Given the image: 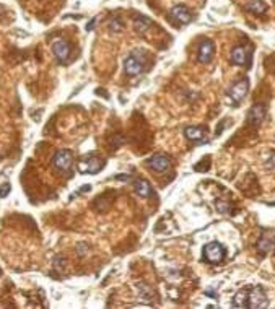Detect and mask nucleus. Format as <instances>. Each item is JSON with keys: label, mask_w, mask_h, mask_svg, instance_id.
<instances>
[{"label": "nucleus", "mask_w": 275, "mask_h": 309, "mask_svg": "<svg viewBox=\"0 0 275 309\" xmlns=\"http://www.w3.org/2000/svg\"><path fill=\"white\" fill-rule=\"evenodd\" d=\"M273 238H262V239H260V241H259V244H257V247H259V251H262V252H270L272 249H273Z\"/></svg>", "instance_id": "obj_18"}, {"label": "nucleus", "mask_w": 275, "mask_h": 309, "mask_svg": "<svg viewBox=\"0 0 275 309\" xmlns=\"http://www.w3.org/2000/svg\"><path fill=\"white\" fill-rule=\"evenodd\" d=\"M150 26H152V22H150V18L147 17H143V15H139V17H135V30L139 31L140 34L145 33Z\"/></svg>", "instance_id": "obj_17"}, {"label": "nucleus", "mask_w": 275, "mask_h": 309, "mask_svg": "<svg viewBox=\"0 0 275 309\" xmlns=\"http://www.w3.org/2000/svg\"><path fill=\"white\" fill-rule=\"evenodd\" d=\"M101 166H103V163L98 160L96 156H88L85 158V160H81L78 163V169H80V173H88V174H96L98 171H101Z\"/></svg>", "instance_id": "obj_9"}, {"label": "nucleus", "mask_w": 275, "mask_h": 309, "mask_svg": "<svg viewBox=\"0 0 275 309\" xmlns=\"http://www.w3.org/2000/svg\"><path fill=\"white\" fill-rule=\"evenodd\" d=\"M10 184L9 182H4L2 185H0V197H7V195H9V192H10Z\"/></svg>", "instance_id": "obj_21"}, {"label": "nucleus", "mask_w": 275, "mask_h": 309, "mask_svg": "<svg viewBox=\"0 0 275 309\" xmlns=\"http://www.w3.org/2000/svg\"><path fill=\"white\" fill-rule=\"evenodd\" d=\"M247 90H249V80H247V78L238 80L236 83L230 88V90H228V96H230V99L235 102V106H238L239 102H241V101L246 98Z\"/></svg>", "instance_id": "obj_3"}, {"label": "nucleus", "mask_w": 275, "mask_h": 309, "mask_svg": "<svg viewBox=\"0 0 275 309\" xmlns=\"http://www.w3.org/2000/svg\"><path fill=\"white\" fill-rule=\"evenodd\" d=\"M137 290H139V294H140V298L142 299H145V301H150L152 299V290H150V286L145 285V283H139L137 285Z\"/></svg>", "instance_id": "obj_19"}, {"label": "nucleus", "mask_w": 275, "mask_h": 309, "mask_svg": "<svg viewBox=\"0 0 275 309\" xmlns=\"http://www.w3.org/2000/svg\"><path fill=\"white\" fill-rule=\"evenodd\" d=\"M214 52H215V46L210 39H204L201 43V47H199V56L197 60L201 64H209V62L214 59Z\"/></svg>", "instance_id": "obj_10"}, {"label": "nucleus", "mask_w": 275, "mask_h": 309, "mask_svg": "<svg viewBox=\"0 0 275 309\" xmlns=\"http://www.w3.org/2000/svg\"><path fill=\"white\" fill-rule=\"evenodd\" d=\"M225 256H226L225 247L220 243H217V241L209 243V244L204 246V259L207 260L209 264H220V262H223Z\"/></svg>", "instance_id": "obj_1"}, {"label": "nucleus", "mask_w": 275, "mask_h": 309, "mask_svg": "<svg viewBox=\"0 0 275 309\" xmlns=\"http://www.w3.org/2000/svg\"><path fill=\"white\" fill-rule=\"evenodd\" d=\"M134 189H135V194L139 197H142V198H148L150 195L153 194L152 185H150L148 181H145V179H137L134 182Z\"/></svg>", "instance_id": "obj_14"}, {"label": "nucleus", "mask_w": 275, "mask_h": 309, "mask_svg": "<svg viewBox=\"0 0 275 309\" xmlns=\"http://www.w3.org/2000/svg\"><path fill=\"white\" fill-rule=\"evenodd\" d=\"M186 139L191 142H204L205 140V129L199 126H192L184 130Z\"/></svg>", "instance_id": "obj_13"}, {"label": "nucleus", "mask_w": 275, "mask_h": 309, "mask_svg": "<svg viewBox=\"0 0 275 309\" xmlns=\"http://www.w3.org/2000/svg\"><path fill=\"white\" fill-rule=\"evenodd\" d=\"M264 118H265V108L262 105H256L249 109V113H247V124L256 127L264 121Z\"/></svg>", "instance_id": "obj_11"}, {"label": "nucleus", "mask_w": 275, "mask_h": 309, "mask_svg": "<svg viewBox=\"0 0 275 309\" xmlns=\"http://www.w3.org/2000/svg\"><path fill=\"white\" fill-rule=\"evenodd\" d=\"M233 306L235 307H247V288L239 290L235 298H233Z\"/></svg>", "instance_id": "obj_16"}, {"label": "nucleus", "mask_w": 275, "mask_h": 309, "mask_svg": "<svg viewBox=\"0 0 275 309\" xmlns=\"http://www.w3.org/2000/svg\"><path fill=\"white\" fill-rule=\"evenodd\" d=\"M169 18L174 25H188L191 23L192 15H191V10L186 5H176L171 9Z\"/></svg>", "instance_id": "obj_6"}, {"label": "nucleus", "mask_w": 275, "mask_h": 309, "mask_svg": "<svg viewBox=\"0 0 275 309\" xmlns=\"http://www.w3.org/2000/svg\"><path fill=\"white\" fill-rule=\"evenodd\" d=\"M124 70H126V73L130 75V77H135V75L143 72V60L137 57L135 54H130V56L124 60Z\"/></svg>", "instance_id": "obj_8"}, {"label": "nucleus", "mask_w": 275, "mask_h": 309, "mask_svg": "<svg viewBox=\"0 0 275 309\" xmlns=\"http://www.w3.org/2000/svg\"><path fill=\"white\" fill-rule=\"evenodd\" d=\"M52 52L54 56H56L59 64H65L70 57V44H68V41L65 39H59L56 43L52 44Z\"/></svg>", "instance_id": "obj_7"}, {"label": "nucleus", "mask_w": 275, "mask_h": 309, "mask_svg": "<svg viewBox=\"0 0 275 309\" xmlns=\"http://www.w3.org/2000/svg\"><path fill=\"white\" fill-rule=\"evenodd\" d=\"M72 161H73V153L70 150H59V152L54 155L52 164L57 171H60V173H67L72 166Z\"/></svg>", "instance_id": "obj_4"}, {"label": "nucleus", "mask_w": 275, "mask_h": 309, "mask_svg": "<svg viewBox=\"0 0 275 309\" xmlns=\"http://www.w3.org/2000/svg\"><path fill=\"white\" fill-rule=\"evenodd\" d=\"M269 306V299L267 294L260 286H252L247 288V307L252 309H260Z\"/></svg>", "instance_id": "obj_2"}, {"label": "nucleus", "mask_w": 275, "mask_h": 309, "mask_svg": "<svg viewBox=\"0 0 275 309\" xmlns=\"http://www.w3.org/2000/svg\"><path fill=\"white\" fill-rule=\"evenodd\" d=\"M64 267H65V259L64 257H57L56 259V269H64Z\"/></svg>", "instance_id": "obj_22"}, {"label": "nucleus", "mask_w": 275, "mask_h": 309, "mask_svg": "<svg viewBox=\"0 0 275 309\" xmlns=\"http://www.w3.org/2000/svg\"><path fill=\"white\" fill-rule=\"evenodd\" d=\"M147 166H148L150 169H153L155 173H164V171L169 169L171 160H169L168 155L156 153V155H153L152 158H148V160H147Z\"/></svg>", "instance_id": "obj_5"}, {"label": "nucleus", "mask_w": 275, "mask_h": 309, "mask_svg": "<svg viewBox=\"0 0 275 309\" xmlns=\"http://www.w3.org/2000/svg\"><path fill=\"white\" fill-rule=\"evenodd\" d=\"M249 54H251V52H247L246 47L238 46V47H235V49H233V52H231V62H233L235 65H246L247 62H249Z\"/></svg>", "instance_id": "obj_12"}, {"label": "nucleus", "mask_w": 275, "mask_h": 309, "mask_svg": "<svg viewBox=\"0 0 275 309\" xmlns=\"http://www.w3.org/2000/svg\"><path fill=\"white\" fill-rule=\"evenodd\" d=\"M95 22H96V20L93 18V20H91V22H90V23H88V26H86V31H91V30H93V25H95Z\"/></svg>", "instance_id": "obj_23"}, {"label": "nucleus", "mask_w": 275, "mask_h": 309, "mask_svg": "<svg viewBox=\"0 0 275 309\" xmlns=\"http://www.w3.org/2000/svg\"><path fill=\"white\" fill-rule=\"evenodd\" d=\"M244 9L249 13H252V15H262L267 10V5L262 0H249V2L244 5Z\"/></svg>", "instance_id": "obj_15"}, {"label": "nucleus", "mask_w": 275, "mask_h": 309, "mask_svg": "<svg viewBox=\"0 0 275 309\" xmlns=\"http://www.w3.org/2000/svg\"><path fill=\"white\" fill-rule=\"evenodd\" d=\"M122 28H124L122 20L119 17H114L111 20V23H109V30H111L113 33H119V31H122Z\"/></svg>", "instance_id": "obj_20"}]
</instances>
